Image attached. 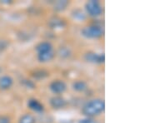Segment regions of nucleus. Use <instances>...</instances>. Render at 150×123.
I'll use <instances>...</instances> for the list:
<instances>
[{
  "label": "nucleus",
  "instance_id": "1",
  "mask_svg": "<svg viewBox=\"0 0 150 123\" xmlns=\"http://www.w3.org/2000/svg\"><path fill=\"white\" fill-rule=\"evenodd\" d=\"M105 110V102L102 99L95 98L86 102L82 107V113L86 117L93 118L100 115Z\"/></svg>",
  "mask_w": 150,
  "mask_h": 123
},
{
  "label": "nucleus",
  "instance_id": "2",
  "mask_svg": "<svg viewBox=\"0 0 150 123\" xmlns=\"http://www.w3.org/2000/svg\"><path fill=\"white\" fill-rule=\"evenodd\" d=\"M104 31L103 27L97 24H93L84 27L81 30V34L83 37L88 39H98L103 36Z\"/></svg>",
  "mask_w": 150,
  "mask_h": 123
},
{
  "label": "nucleus",
  "instance_id": "3",
  "mask_svg": "<svg viewBox=\"0 0 150 123\" xmlns=\"http://www.w3.org/2000/svg\"><path fill=\"white\" fill-rule=\"evenodd\" d=\"M85 10L89 16L97 18L102 14L103 8L99 1L90 0L85 4Z\"/></svg>",
  "mask_w": 150,
  "mask_h": 123
},
{
  "label": "nucleus",
  "instance_id": "4",
  "mask_svg": "<svg viewBox=\"0 0 150 123\" xmlns=\"http://www.w3.org/2000/svg\"><path fill=\"white\" fill-rule=\"evenodd\" d=\"M84 59L88 63L94 64H102L105 62V56L103 53H98L94 52H88L84 54Z\"/></svg>",
  "mask_w": 150,
  "mask_h": 123
},
{
  "label": "nucleus",
  "instance_id": "5",
  "mask_svg": "<svg viewBox=\"0 0 150 123\" xmlns=\"http://www.w3.org/2000/svg\"><path fill=\"white\" fill-rule=\"evenodd\" d=\"M49 89L54 94H62L67 90V84L62 80H54L50 83Z\"/></svg>",
  "mask_w": 150,
  "mask_h": 123
},
{
  "label": "nucleus",
  "instance_id": "6",
  "mask_svg": "<svg viewBox=\"0 0 150 123\" xmlns=\"http://www.w3.org/2000/svg\"><path fill=\"white\" fill-rule=\"evenodd\" d=\"M49 103H50V106L56 110L62 109L67 106V101L65 100L64 97L59 96V95H56V96L51 97Z\"/></svg>",
  "mask_w": 150,
  "mask_h": 123
},
{
  "label": "nucleus",
  "instance_id": "7",
  "mask_svg": "<svg viewBox=\"0 0 150 123\" xmlns=\"http://www.w3.org/2000/svg\"><path fill=\"white\" fill-rule=\"evenodd\" d=\"M28 107L35 112H43L44 111V106L43 103H41L35 98H31L28 101Z\"/></svg>",
  "mask_w": 150,
  "mask_h": 123
},
{
  "label": "nucleus",
  "instance_id": "8",
  "mask_svg": "<svg viewBox=\"0 0 150 123\" xmlns=\"http://www.w3.org/2000/svg\"><path fill=\"white\" fill-rule=\"evenodd\" d=\"M13 84V77L8 75H3L0 77V89L1 90H8Z\"/></svg>",
  "mask_w": 150,
  "mask_h": 123
},
{
  "label": "nucleus",
  "instance_id": "9",
  "mask_svg": "<svg viewBox=\"0 0 150 123\" xmlns=\"http://www.w3.org/2000/svg\"><path fill=\"white\" fill-rule=\"evenodd\" d=\"M48 26L51 28L57 29V28H63L66 26V22L59 17H54L48 21Z\"/></svg>",
  "mask_w": 150,
  "mask_h": 123
},
{
  "label": "nucleus",
  "instance_id": "10",
  "mask_svg": "<svg viewBox=\"0 0 150 123\" xmlns=\"http://www.w3.org/2000/svg\"><path fill=\"white\" fill-rule=\"evenodd\" d=\"M35 50L38 53H42L54 51V48H53L52 43L49 42H41L36 46Z\"/></svg>",
  "mask_w": 150,
  "mask_h": 123
},
{
  "label": "nucleus",
  "instance_id": "11",
  "mask_svg": "<svg viewBox=\"0 0 150 123\" xmlns=\"http://www.w3.org/2000/svg\"><path fill=\"white\" fill-rule=\"evenodd\" d=\"M55 56L54 51L51 52H46V53H38V60L40 63H48L53 60Z\"/></svg>",
  "mask_w": 150,
  "mask_h": 123
},
{
  "label": "nucleus",
  "instance_id": "12",
  "mask_svg": "<svg viewBox=\"0 0 150 123\" xmlns=\"http://www.w3.org/2000/svg\"><path fill=\"white\" fill-rule=\"evenodd\" d=\"M73 89L76 91L79 92H83V91H86L88 89V84L87 82L83 80H78L75 81L73 83Z\"/></svg>",
  "mask_w": 150,
  "mask_h": 123
},
{
  "label": "nucleus",
  "instance_id": "13",
  "mask_svg": "<svg viewBox=\"0 0 150 123\" xmlns=\"http://www.w3.org/2000/svg\"><path fill=\"white\" fill-rule=\"evenodd\" d=\"M69 4V2L67 0H58L56 2H54V10H56L57 12H62L64 11L67 7Z\"/></svg>",
  "mask_w": 150,
  "mask_h": 123
},
{
  "label": "nucleus",
  "instance_id": "14",
  "mask_svg": "<svg viewBox=\"0 0 150 123\" xmlns=\"http://www.w3.org/2000/svg\"><path fill=\"white\" fill-rule=\"evenodd\" d=\"M72 17L74 18V19L79 22L83 21L86 19V14L80 9H74L73 11L72 12Z\"/></svg>",
  "mask_w": 150,
  "mask_h": 123
},
{
  "label": "nucleus",
  "instance_id": "15",
  "mask_svg": "<svg viewBox=\"0 0 150 123\" xmlns=\"http://www.w3.org/2000/svg\"><path fill=\"white\" fill-rule=\"evenodd\" d=\"M48 75H49L48 72L45 71V70H36L32 73L33 77L37 79V80L43 79V78L47 77Z\"/></svg>",
  "mask_w": 150,
  "mask_h": 123
},
{
  "label": "nucleus",
  "instance_id": "16",
  "mask_svg": "<svg viewBox=\"0 0 150 123\" xmlns=\"http://www.w3.org/2000/svg\"><path fill=\"white\" fill-rule=\"evenodd\" d=\"M18 123H36V119L33 115L27 113L19 118Z\"/></svg>",
  "mask_w": 150,
  "mask_h": 123
},
{
  "label": "nucleus",
  "instance_id": "17",
  "mask_svg": "<svg viewBox=\"0 0 150 123\" xmlns=\"http://www.w3.org/2000/svg\"><path fill=\"white\" fill-rule=\"evenodd\" d=\"M59 54L61 58H69L70 56H71V51H70L69 48L63 47V48H59Z\"/></svg>",
  "mask_w": 150,
  "mask_h": 123
},
{
  "label": "nucleus",
  "instance_id": "18",
  "mask_svg": "<svg viewBox=\"0 0 150 123\" xmlns=\"http://www.w3.org/2000/svg\"><path fill=\"white\" fill-rule=\"evenodd\" d=\"M21 84L24 87H26L28 89H35L36 88V85L33 81L29 80V79H23L21 80Z\"/></svg>",
  "mask_w": 150,
  "mask_h": 123
},
{
  "label": "nucleus",
  "instance_id": "19",
  "mask_svg": "<svg viewBox=\"0 0 150 123\" xmlns=\"http://www.w3.org/2000/svg\"><path fill=\"white\" fill-rule=\"evenodd\" d=\"M8 47V43L6 40H0V53H3Z\"/></svg>",
  "mask_w": 150,
  "mask_h": 123
},
{
  "label": "nucleus",
  "instance_id": "20",
  "mask_svg": "<svg viewBox=\"0 0 150 123\" xmlns=\"http://www.w3.org/2000/svg\"><path fill=\"white\" fill-rule=\"evenodd\" d=\"M0 123H11V118L6 115H0Z\"/></svg>",
  "mask_w": 150,
  "mask_h": 123
},
{
  "label": "nucleus",
  "instance_id": "21",
  "mask_svg": "<svg viewBox=\"0 0 150 123\" xmlns=\"http://www.w3.org/2000/svg\"><path fill=\"white\" fill-rule=\"evenodd\" d=\"M79 123H95L94 120L93 118L90 117H86L84 119H81L79 120Z\"/></svg>",
  "mask_w": 150,
  "mask_h": 123
},
{
  "label": "nucleus",
  "instance_id": "22",
  "mask_svg": "<svg viewBox=\"0 0 150 123\" xmlns=\"http://www.w3.org/2000/svg\"><path fill=\"white\" fill-rule=\"evenodd\" d=\"M1 3L4 4H12V1H10V0H3V1H1Z\"/></svg>",
  "mask_w": 150,
  "mask_h": 123
},
{
  "label": "nucleus",
  "instance_id": "23",
  "mask_svg": "<svg viewBox=\"0 0 150 123\" xmlns=\"http://www.w3.org/2000/svg\"><path fill=\"white\" fill-rule=\"evenodd\" d=\"M2 71H3V70H2V68H1V67H0V74H1V73H2Z\"/></svg>",
  "mask_w": 150,
  "mask_h": 123
}]
</instances>
